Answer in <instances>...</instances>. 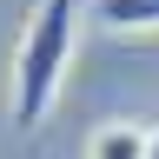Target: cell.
<instances>
[{"instance_id": "cell-1", "label": "cell", "mask_w": 159, "mask_h": 159, "mask_svg": "<svg viewBox=\"0 0 159 159\" xmlns=\"http://www.w3.org/2000/svg\"><path fill=\"white\" fill-rule=\"evenodd\" d=\"M80 53V0H40L20 27V47H13V93H7V113L20 133L47 126V113L60 106V86H66V66Z\"/></svg>"}, {"instance_id": "cell-2", "label": "cell", "mask_w": 159, "mask_h": 159, "mask_svg": "<svg viewBox=\"0 0 159 159\" xmlns=\"http://www.w3.org/2000/svg\"><path fill=\"white\" fill-rule=\"evenodd\" d=\"M86 20H99L106 33H159V0H93Z\"/></svg>"}, {"instance_id": "cell-4", "label": "cell", "mask_w": 159, "mask_h": 159, "mask_svg": "<svg viewBox=\"0 0 159 159\" xmlns=\"http://www.w3.org/2000/svg\"><path fill=\"white\" fill-rule=\"evenodd\" d=\"M146 159H159V126H152V146H146Z\"/></svg>"}, {"instance_id": "cell-3", "label": "cell", "mask_w": 159, "mask_h": 159, "mask_svg": "<svg viewBox=\"0 0 159 159\" xmlns=\"http://www.w3.org/2000/svg\"><path fill=\"white\" fill-rule=\"evenodd\" d=\"M152 146V126H133V119H106L93 139H86V159H146Z\"/></svg>"}]
</instances>
